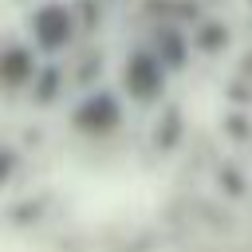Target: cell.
Listing matches in <instances>:
<instances>
[{"mask_svg":"<svg viewBox=\"0 0 252 252\" xmlns=\"http://www.w3.org/2000/svg\"><path fill=\"white\" fill-rule=\"evenodd\" d=\"M161 43H165V47H161V55H165V63H169V67H177V63L185 59V55H181V39H177V35L169 32V35H161Z\"/></svg>","mask_w":252,"mask_h":252,"instance_id":"obj_5","label":"cell"},{"mask_svg":"<svg viewBox=\"0 0 252 252\" xmlns=\"http://www.w3.org/2000/svg\"><path fill=\"white\" fill-rule=\"evenodd\" d=\"M126 91H130L138 102H150V98L161 91V63H158L150 51H138V55L126 63Z\"/></svg>","mask_w":252,"mask_h":252,"instance_id":"obj_2","label":"cell"},{"mask_svg":"<svg viewBox=\"0 0 252 252\" xmlns=\"http://www.w3.org/2000/svg\"><path fill=\"white\" fill-rule=\"evenodd\" d=\"M55 79H59V75H55V71H47V75H43V83H39V91H35V94H39V98H47V94H51V91H55Z\"/></svg>","mask_w":252,"mask_h":252,"instance_id":"obj_6","label":"cell"},{"mask_svg":"<svg viewBox=\"0 0 252 252\" xmlns=\"http://www.w3.org/2000/svg\"><path fill=\"white\" fill-rule=\"evenodd\" d=\"M75 122H79L83 130H91V134H102V130H110V126L118 122V102H114L110 94H94V98H87V102L79 106Z\"/></svg>","mask_w":252,"mask_h":252,"instance_id":"obj_3","label":"cell"},{"mask_svg":"<svg viewBox=\"0 0 252 252\" xmlns=\"http://www.w3.org/2000/svg\"><path fill=\"white\" fill-rule=\"evenodd\" d=\"M0 71H4V83H8V87H24V83L32 79V55H28V47L12 43V47L4 51Z\"/></svg>","mask_w":252,"mask_h":252,"instance_id":"obj_4","label":"cell"},{"mask_svg":"<svg viewBox=\"0 0 252 252\" xmlns=\"http://www.w3.org/2000/svg\"><path fill=\"white\" fill-rule=\"evenodd\" d=\"M32 35L39 47L47 51H59L67 39H71V12L63 4H43L35 16H32Z\"/></svg>","mask_w":252,"mask_h":252,"instance_id":"obj_1","label":"cell"}]
</instances>
